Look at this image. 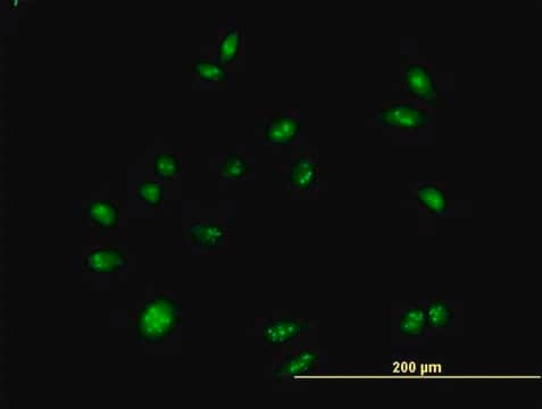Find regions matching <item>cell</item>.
I'll return each instance as SVG.
<instances>
[{"label":"cell","instance_id":"ac0fdd59","mask_svg":"<svg viewBox=\"0 0 542 409\" xmlns=\"http://www.w3.org/2000/svg\"><path fill=\"white\" fill-rule=\"evenodd\" d=\"M165 188L163 183L155 180L141 181L137 188V197L148 208L158 210L164 203Z\"/></svg>","mask_w":542,"mask_h":409},{"label":"cell","instance_id":"e0dca14e","mask_svg":"<svg viewBox=\"0 0 542 409\" xmlns=\"http://www.w3.org/2000/svg\"><path fill=\"white\" fill-rule=\"evenodd\" d=\"M152 169L158 180L172 182L182 172L181 158L172 150H163V152L154 156Z\"/></svg>","mask_w":542,"mask_h":409},{"label":"cell","instance_id":"4fadbf2b","mask_svg":"<svg viewBox=\"0 0 542 409\" xmlns=\"http://www.w3.org/2000/svg\"><path fill=\"white\" fill-rule=\"evenodd\" d=\"M218 61L231 68L243 53L245 46L244 30L241 29L237 20H225L219 25Z\"/></svg>","mask_w":542,"mask_h":409},{"label":"cell","instance_id":"7c38bea8","mask_svg":"<svg viewBox=\"0 0 542 409\" xmlns=\"http://www.w3.org/2000/svg\"><path fill=\"white\" fill-rule=\"evenodd\" d=\"M432 330L443 331L452 328L455 322L456 310L453 298L438 294H424L420 297Z\"/></svg>","mask_w":542,"mask_h":409},{"label":"cell","instance_id":"ba28073f","mask_svg":"<svg viewBox=\"0 0 542 409\" xmlns=\"http://www.w3.org/2000/svg\"><path fill=\"white\" fill-rule=\"evenodd\" d=\"M403 345H427L435 340V330L430 327L427 313L420 302L402 308L394 325Z\"/></svg>","mask_w":542,"mask_h":409},{"label":"cell","instance_id":"277c9868","mask_svg":"<svg viewBox=\"0 0 542 409\" xmlns=\"http://www.w3.org/2000/svg\"><path fill=\"white\" fill-rule=\"evenodd\" d=\"M286 168V182L291 198L316 199L327 189V166L308 147H300L291 156Z\"/></svg>","mask_w":542,"mask_h":409},{"label":"cell","instance_id":"8fae6325","mask_svg":"<svg viewBox=\"0 0 542 409\" xmlns=\"http://www.w3.org/2000/svg\"><path fill=\"white\" fill-rule=\"evenodd\" d=\"M218 177L223 182L255 179V155L249 147H233L220 154Z\"/></svg>","mask_w":542,"mask_h":409},{"label":"cell","instance_id":"5bb4252c","mask_svg":"<svg viewBox=\"0 0 542 409\" xmlns=\"http://www.w3.org/2000/svg\"><path fill=\"white\" fill-rule=\"evenodd\" d=\"M128 267V257L120 248L100 247L86 256L83 269L89 273L114 274Z\"/></svg>","mask_w":542,"mask_h":409},{"label":"cell","instance_id":"6da1fadb","mask_svg":"<svg viewBox=\"0 0 542 409\" xmlns=\"http://www.w3.org/2000/svg\"><path fill=\"white\" fill-rule=\"evenodd\" d=\"M182 323V303L168 292H156L140 308L133 331L141 345L161 346L169 341Z\"/></svg>","mask_w":542,"mask_h":409},{"label":"cell","instance_id":"52a82bcc","mask_svg":"<svg viewBox=\"0 0 542 409\" xmlns=\"http://www.w3.org/2000/svg\"><path fill=\"white\" fill-rule=\"evenodd\" d=\"M233 224L230 220L202 219L185 228V240L199 254H218L230 245Z\"/></svg>","mask_w":542,"mask_h":409},{"label":"cell","instance_id":"9a60e30c","mask_svg":"<svg viewBox=\"0 0 542 409\" xmlns=\"http://www.w3.org/2000/svg\"><path fill=\"white\" fill-rule=\"evenodd\" d=\"M419 205L431 216H444L450 207V196L444 183H420L413 193Z\"/></svg>","mask_w":542,"mask_h":409},{"label":"cell","instance_id":"7a4b0ae2","mask_svg":"<svg viewBox=\"0 0 542 409\" xmlns=\"http://www.w3.org/2000/svg\"><path fill=\"white\" fill-rule=\"evenodd\" d=\"M313 327L307 311L278 310L257 317L255 338L264 347L281 350L310 336Z\"/></svg>","mask_w":542,"mask_h":409},{"label":"cell","instance_id":"5b68a950","mask_svg":"<svg viewBox=\"0 0 542 409\" xmlns=\"http://www.w3.org/2000/svg\"><path fill=\"white\" fill-rule=\"evenodd\" d=\"M306 112L278 110L255 128L256 144L265 147L294 146L305 129Z\"/></svg>","mask_w":542,"mask_h":409},{"label":"cell","instance_id":"9c48e42d","mask_svg":"<svg viewBox=\"0 0 542 409\" xmlns=\"http://www.w3.org/2000/svg\"><path fill=\"white\" fill-rule=\"evenodd\" d=\"M183 71L193 74L203 86L212 89H235V74L228 66L221 64L218 58L205 56L183 57Z\"/></svg>","mask_w":542,"mask_h":409},{"label":"cell","instance_id":"3957f363","mask_svg":"<svg viewBox=\"0 0 542 409\" xmlns=\"http://www.w3.org/2000/svg\"><path fill=\"white\" fill-rule=\"evenodd\" d=\"M328 365V350L310 336L279 350L272 362V379L290 382L320 374Z\"/></svg>","mask_w":542,"mask_h":409},{"label":"cell","instance_id":"30bf717a","mask_svg":"<svg viewBox=\"0 0 542 409\" xmlns=\"http://www.w3.org/2000/svg\"><path fill=\"white\" fill-rule=\"evenodd\" d=\"M402 89L412 98L421 99L432 106L438 105L439 93L435 73L430 66L420 62L406 61L402 57Z\"/></svg>","mask_w":542,"mask_h":409},{"label":"cell","instance_id":"2e32d148","mask_svg":"<svg viewBox=\"0 0 542 409\" xmlns=\"http://www.w3.org/2000/svg\"><path fill=\"white\" fill-rule=\"evenodd\" d=\"M89 222L99 230L110 232L119 227L121 213L111 200H90L86 206Z\"/></svg>","mask_w":542,"mask_h":409},{"label":"cell","instance_id":"8992f818","mask_svg":"<svg viewBox=\"0 0 542 409\" xmlns=\"http://www.w3.org/2000/svg\"><path fill=\"white\" fill-rule=\"evenodd\" d=\"M432 121L428 110L397 97H383L381 107L373 115V122L379 127L402 131H418L428 127Z\"/></svg>","mask_w":542,"mask_h":409}]
</instances>
